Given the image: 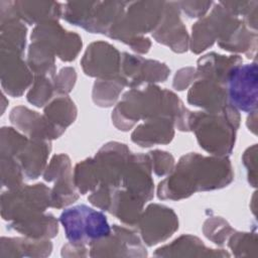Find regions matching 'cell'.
I'll use <instances>...</instances> for the list:
<instances>
[{
    "label": "cell",
    "instance_id": "6da1fadb",
    "mask_svg": "<svg viewBox=\"0 0 258 258\" xmlns=\"http://www.w3.org/2000/svg\"><path fill=\"white\" fill-rule=\"evenodd\" d=\"M228 158L204 157L189 153L180 158L175 170L158 186L159 199L179 200L197 190H210L227 185L232 180Z\"/></svg>",
    "mask_w": 258,
    "mask_h": 258
},
{
    "label": "cell",
    "instance_id": "7a4b0ae2",
    "mask_svg": "<svg viewBox=\"0 0 258 258\" xmlns=\"http://www.w3.org/2000/svg\"><path fill=\"white\" fill-rule=\"evenodd\" d=\"M238 126L239 114L230 105L216 112H191L189 116V129L196 132L200 145L222 157L232 151Z\"/></svg>",
    "mask_w": 258,
    "mask_h": 258
},
{
    "label": "cell",
    "instance_id": "3957f363",
    "mask_svg": "<svg viewBox=\"0 0 258 258\" xmlns=\"http://www.w3.org/2000/svg\"><path fill=\"white\" fill-rule=\"evenodd\" d=\"M59 221L68 240L74 246L92 245L111 233L106 216L86 205H78L64 210Z\"/></svg>",
    "mask_w": 258,
    "mask_h": 258
},
{
    "label": "cell",
    "instance_id": "277c9868",
    "mask_svg": "<svg viewBox=\"0 0 258 258\" xmlns=\"http://www.w3.org/2000/svg\"><path fill=\"white\" fill-rule=\"evenodd\" d=\"M128 2H70L66 19L93 33H108L121 19Z\"/></svg>",
    "mask_w": 258,
    "mask_h": 258
},
{
    "label": "cell",
    "instance_id": "5b68a950",
    "mask_svg": "<svg viewBox=\"0 0 258 258\" xmlns=\"http://www.w3.org/2000/svg\"><path fill=\"white\" fill-rule=\"evenodd\" d=\"M165 2H129L127 11L109 30L110 37L127 41L155 29L162 18Z\"/></svg>",
    "mask_w": 258,
    "mask_h": 258
},
{
    "label": "cell",
    "instance_id": "8992f818",
    "mask_svg": "<svg viewBox=\"0 0 258 258\" xmlns=\"http://www.w3.org/2000/svg\"><path fill=\"white\" fill-rule=\"evenodd\" d=\"M51 206V191L42 183L16 187L2 195V217L5 220L22 221L42 214Z\"/></svg>",
    "mask_w": 258,
    "mask_h": 258
},
{
    "label": "cell",
    "instance_id": "52a82bcc",
    "mask_svg": "<svg viewBox=\"0 0 258 258\" xmlns=\"http://www.w3.org/2000/svg\"><path fill=\"white\" fill-rule=\"evenodd\" d=\"M258 69L255 62L237 64L229 73L226 81L227 98L232 107L248 113L257 109Z\"/></svg>",
    "mask_w": 258,
    "mask_h": 258
},
{
    "label": "cell",
    "instance_id": "ba28073f",
    "mask_svg": "<svg viewBox=\"0 0 258 258\" xmlns=\"http://www.w3.org/2000/svg\"><path fill=\"white\" fill-rule=\"evenodd\" d=\"M31 39L48 46L62 60L75 59L82 46L80 36L64 31L55 20L39 23L34 28Z\"/></svg>",
    "mask_w": 258,
    "mask_h": 258
},
{
    "label": "cell",
    "instance_id": "9c48e42d",
    "mask_svg": "<svg viewBox=\"0 0 258 258\" xmlns=\"http://www.w3.org/2000/svg\"><path fill=\"white\" fill-rule=\"evenodd\" d=\"M138 226L143 240L151 246L170 237L178 228V222L171 209L150 205L140 217Z\"/></svg>",
    "mask_w": 258,
    "mask_h": 258
},
{
    "label": "cell",
    "instance_id": "30bf717a",
    "mask_svg": "<svg viewBox=\"0 0 258 258\" xmlns=\"http://www.w3.org/2000/svg\"><path fill=\"white\" fill-rule=\"evenodd\" d=\"M168 74L169 70L164 63L144 59L127 52L122 54L120 77L125 81L127 86L138 87L143 83L163 82Z\"/></svg>",
    "mask_w": 258,
    "mask_h": 258
},
{
    "label": "cell",
    "instance_id": "8fae6325",
    "mask_svg": "<svg viewBox=\"0 0 258 258\" xmlns=\"http://www.w3.org/2000/svg\"><path fill=\"white\" fill-rule=\"evenodd\" d=\"M83 69L87 75L102 79L118 77L121 56L118 50L106 42H94L88 47L83 60Z\"/></svg>",
    "mask_w": 258,
    "mask_h": 258
},
{
    "label": "cell",
    "instance_id": "7c38bea8",
    "mask_svg": "<svg viewBox=\"0 0 258 258\" xmlns=\"http://www.w3.org/2000/svg\"><path fill=\"white\" fill-rule=\"evenodd\" d=\"M72 176L69 157L63 154L55 155L44 173L45 180H56L51 190L52 207L61 208L78 199V195L73 186Z\"/></svg>",
    "mask_w": 258,
    "mask_h": 258
},
{
    "label": "cell",
    "instance_id": "4fadbf2b",
    "mask_svg": "<svg viewBox=\"0 0 258 258\" xmlns=\"http://www.w3.org/2000/svg\"><path fill=\"white\" fill-rule=\"evenodd\" d=\"M150 168L149 155H130L120 185L144 202L150 200L153 196Z\"/></svg>",
    "mask_w": 258,
    "mask_h": 258
},
{
    "label": "cell",
    "instance_id": "5bb4252c",
    "mask_svg": "<svg viewBox=\"0 0 258 258\" xmlns=\"http://www.w3.org/2000/svg\"><path fill=\"white\" fill-rule=\"evenodd\" d=\"M177 7L176 2H165L161 21L153 35L158 42L170 46L174 51L182 52L186 50L188 39L186 29L179 20Z\"/></svg>",
    "mask_w": 258,
    "mask_h": 258
},
{
    "label": "cell",
    "instance_id": "9a60e30c",
    "mask_svg": "<svg viewBox=\"0 0 258 258\" xmlns=\"http://www.w3.org/2000/svg\"><path fill=\"white\" fill-rule=\"evenodd\" d=\"M2 86L12 96H20L31 83V75L21 52L2 48Z\"/></svg>",
    "mask_w": 258,
    "mask_h": 258
},
{
    "label": "cell",
    "instance_id": "2e32d148",
    "mask_svg": "<svg viewBox=\"0 0 258 258\" xmlns=\"http://www.w3.org/2000/svg\"><path fill=\"white\" fill-rule=\"evenodd\" d=\"M188 103L203 107L209 112H216L228 104L224 85L208 79H201L192 85L187 96Z\"/></svg>",
    "mask_w": 258,
    "mask_h": 258
},
{
    "label": "cell",
    "instance_id": "e0dca14e",
    "mask_svg": "<svg viewBox=\"0 0 258 258\" xmlns=\"http://www.w3.org/2000/svg\"><path fill=\"white\" fill-rule=\"evenodd\" d=\"M173 120L158 116L147 120L132 134V140L140 146H151L156 143H168L173 136Z\"/></svg>",
    "mask_w": 258,
    "mask_h": 258
},
{
    "label": "cell",
    "instance_id": "ac0fdd59",
    "mask_svg": "<svg viewBox=\"0 0 258 258\" xmlns=\"http://www.w3.org/2000/svg\"><path fill=\"white\" fill-rule=\"evenodd\" d=\"M241 61L238 56L226 57L214 52L209 53L199 59L197 74L203 79L212 80L225 86L230 71Z\"/></svg>",
    "mask_w": 258,
    "mask_h": 258
},
{
    "label": "cell",
    "instance_id": "d6986e66",
    "mask_svg": "<svg viewBox=\"0 0 258 258\" xmlns=\"http://www.w3.org/2000/svg\"><path fill=\"white\" fill-rule=\"evenodd\" d=\"M50 146L43 139H31L18 154L20 165L27 178H37L46 161Z\"/></svg>",
    "mask_w": 258,
    "mask_h": 258
},
{
    "label": "cell",
    "instance_id": "ffe728a7",
    "mask_svg": "<svg viewBox=\"0 0 258 258\" xmlns=\"http://www.w3.org/2000/svg\"><path fill=\"white\" fill-rule=\"evenodd\" d=\"M13 9L17 18L32 24L55 20L61 13L60 5L56 2H12Z\"/></svg>",
    "mask_w": 258,
    "mask_h": 258
},
{
    "label": "cell",
    "instance_id": "44dd1931",
    "mask_svg": "<svg viewBox=\"0 0 258 258\" xmlns=\"http://www.w3.org/2000/svg\"><path fill=\"white\" fill-rule=\"evenodd\" d=\"M9 228L30 238H51L57 233V222L51 215H36L28 219L13 222Z\"/></svg>",
    "mask_w": 258,
    "mask_h": 258
},
{
    "label": "cell",
    "instance_id": "7402d4cb",
    "mask_svg": "<svg viewBox=\"0 0 258 258\" xmlns=\"http://www.w3.org/2000/svg\"><path fill=\"white\" fill-rule=\"evenodd\" d=\"M44 113L45 119L51 125L63 131L68 125L74 122L77 111L70 98L60 96L45 108Z\"/></svg>",
    "mask_w": 258,
    "mask_h": 258
},
{
    "label": "cell",
    "instance_id": "603a6c76",
    "mask_svg": "<svg viewBox=\"0 0 258 258\" xmlns=\"http://www.w3.org/2000/svg\"><path fill=\"white\" fill-rule=\"evenodd\" d=\"M53 89L54 84L51 83L48 77L37 76L33 87L27 95V99L31 104L42 107L51 98Z\"/></svg>",
    "mask_w": 258,
    "mask_h": 258
},
{
    "label": "cell",
    "instance_id": "cb8c5ba5",
    "mask_svg": "<svg viewBox=\"0 0 258 258\" xmlns=\"http://www.w3.org/2000/svg\"><path fill=\"white\" fill-rule=\"evenodd\" d=\"M151 158V163L154 164V171L157 175H164L172 170L173 157L167 152L163 151H152L149 154Z\"/></svg>",
    "mask_w": 258,
    "mask_h": 258
},
{
    "label": "cell",
    "instance_id": "d4e9b609",
    "mask_svg": "<svg viewBox=\"0 0 258 258\" xmlns=\"http://www.w3.org/2000/svg\"><path fill=\"white\" fill-rule=\"evenodd\" d=\"M59 79L62 82H54V89H57L58 93H68L74 87L76 81V72L72 68H66L61 70L60 74L58 75Z\"/></svg>",
    "mask_w": 258,
    "mask_h": 258
}]
</instances>
